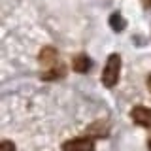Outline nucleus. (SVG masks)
<instances>
[{"mask_svg": "<svg viewBox=\"0 0 151 151\" xmlns=\"http://www.w3.org/2000/svg\"><path fill=\"white\" fill-rule=\"evenodd\" d=\"M63 151H94V140L91 136H79L74 140H66Z\"/></svg>", "mask_w": 151, "mask_h": 151, "instance_id": "7ed1b4c3", "label": "nucleus"}, {"mask_svg": "<svg viewBox=\"0 0 151 151\" xmlns=\"http://www.w3.org/2000/svg\"><path fill=\"white\" fill-rule=\"evenodd\" d=\"M0 151H15V144H12L8 140H2L0 142Z\"/></svg>", "mask_w": 151, "mask_h": 151, "instance_id": "0eeeda50", "label": "nucleus"}, {"mask_svg": "<svg viewBox=\"0 0 151 151\" xmlns=\"http://www.w3.org/2000/svg\"><path fill=\"white\" fill-rule=\"evenodd\" d=\"M119 72H121V57L117 53H111L108 57L106 64H104V70H102V83L110 89L115 87L117 79H119Z\"/></svg>", "mask_w": 151, "mask_h": 151, "instance_id": "f03ea898", "label": "nucleus"}, {"mask_svg": "<svg viewBox=\"0 0 151 151\" xmlns=\"http://www.w3.org/2000/svg\"><path fill=\"white\" fill-rule=\"evenodd\" d=\"M38 60H40V66H42V79L51 81V79H59L64 76V66L59 60V53H57L55 47L45 45L40 51Z\"/></svg>", "mask_w": 151, "mask_h": 151, "instance_id": "f257e3e1", "label": "nucleus"}, {"mask_svg": "<svg viewBox=\"0 0 151 151\" xmlns=\"http://www.w3.org/2000/svg\"><path fill=\"white\" fill-rule=\"evenodd\" d=\"M91 59H89L87 55H78V57H74V60H72V68L76 70V72H79V74H85V72H89L91 70Z\"/></svg>", "mask_w": 151, "mask_h": 151, "instance_id": "39448f33", "label": "nucleus"}, {"mask_svg": "<svg viewBox=\"0 0 151 151\" xmlns=\"http://www.w3.org/2000/svg\"><path fill=\"white\" fill-rule=\"evenodd\" d=\"M147 4H151V0H147Z\"/></svg>", "mask_w": 151, "mask_h": 151, "instance_id": "9d476101", "label": "nucleus"}, {"mask_svg": "<svg viewBox=\"0 0 151 151\" xmlns=\"http://www.w3.org/2000/svg\"><path fill=\"white\" fill-rule=\"evenodd\" d=\"M130 117H132V121H134L136 125L144 127V129H151V110L149 108H145V106L132 108Z\"/></svg>", "mask_w": 151, "mask_h": 151, "instance_id": "20e7f679", "label": "nucleus"}, {"mask_svg": "<svg viewBox=\"0 0 151 151\" xmlns=\"http://www.w3.org/2000/svg\"><path fill=\"white\" fill-rule=\"evenodd\" d=\"M110 25H111V28H113L115 32H121L123 28L127 27V21L121 17V13L115 12V13H111V17H110Z\"/></svg>", "mask_w": 151, "mask_h": 151, "instance_id": "423d86ee", "label": "nucleus"}, {"mask_svg": "<svg viewBox=\"0 0 151 151\" xmlns=\"http://www.w3.org/2000/svg\"><path fill=\"white\" fill-rule=\"evenodd\" d=\"M147 147H149V151H151V136H149V140H147Z\"/></svg>", "mask_w": 151, "mask_h": 151, "instance_id": "1a4fd4ad", "label": "nucleus"}, {"mask_svg": "<svg viewBox=\"0 0 151 151\" xmlns=\"http://www.w3.org/2000/svg\"><path fill=\"white\" fill-rule=\"evenodd\" d=\"M147 89H149V93H151V74H149V78H147Z\"/></svg>", "mask_w": 151, "mask_h": 151, "instance_id": "6e6552de", "label": "nucleus"}]
</instances>
